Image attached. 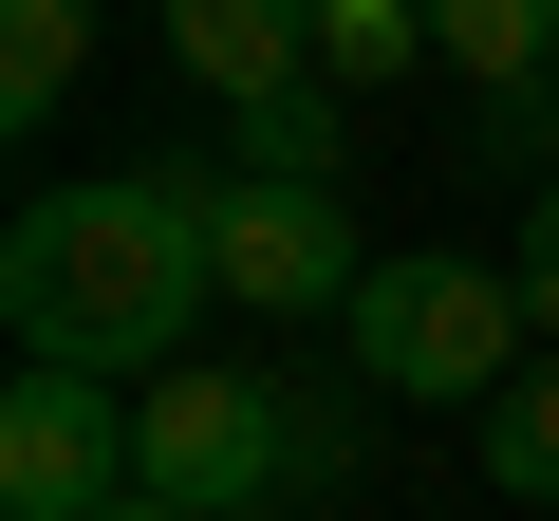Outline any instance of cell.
Returning a JSON list of instances; mask_svg holds the SVG:
<instances>
[{"instance_id":"cell-1","label":"cell","mask_w":559,"mask_h":521,"mask_svg":"<svg viewBox=\"0 0 559 521\" xmlns=\"http://www.w3.org/2000/svg\"><path fill=\"white\" fill-rule=\"evenodd\" d=\"M205 299H224L205 168H94V186H38L20 223H0V317H20L38 373L150 391V373H187V317Z\"/></svg>"},{"instance_id":"cell-2","label":"cell","mask_w":559,"mask_h":521,"mask_svg":"<svg viewBox=\"0 0 559 521\" xmlns=\"http://www.w3.org/2000/svg\"><path fill=\"white\" fill-rule=\"evenodd\" d=\"M355 410L373 391H280V373H150L131 391V484L150 502H187V521H261V502H318V484H355L373 447H355Z\"/></svg>"},{"instance_id":"cell-3","label":"cell","mask_w":559,"mask_h":521,"mask_svg":"<svg viewBox=\"0 0 559 521\" xmlns=\"http://www.w3.org/2000/svg\"><path fill=\"white\" fill-rule=\"evenodd\" d=\"M355 391L373 410H448V391H522V280L503 260H448V242H392L373 280H355Z\"/></svg>"},{"instance_id":"cell-4","label":"cell","mask_w":559,"mask_h":521,"mask_svg":"<svg viewBox=\"0 0 559 521\" xmlns=\"http://www.w3.org/2000/svg\"><path fill=\"white\" fill-rule=\"evenodd\" d=\"M205 260H224V299H242L261 336L355 317V280H373L355 205H336V186H261V168H205Z\"/></svg>"},{"instance_id":"cell-5","label":"cell","mask_w":559,"mask_h":521,"mask_svg":"<svg viewBox=\"0 0 559 521\" xmlns=\"http://www.w3.org/2000/svg\"><path fill=\"white\" fill-rule=\"evenodd\" d=\"M112 502H131V410L94 373L20 354V391H0V521H112Z\"/></svg>"},{"instance_id":"cell-6","label":"cell","mask_w":559,"mask_h":521,"mask_svg":"<svg viewBox=\"0 0 559 521\" xmlns=\"http://www.w3.org/2000/svg\"><path fill=\"white\" fill-rule=\"evenodd\" d=\"M168 57H187L224 112H261V94L318 75V0H168Z\"/></svg>"},{"instance_id":"cell-7","label":"cell","mask_w":559,"mask_h":521,"mask_svg":"<svg viewBox=\"0 0 559 521\" xmlns=\"http://www.w3.org/2000/svg\"><path fill=\"white\" fill-rule=\"evenodd\" d=\"M94 75V0H0V131H57Z\"/></svg>"},{"instance_id":"cell-8","label":"cell","mask_w":559,"mask_h":521,"mask_svg":"<svg viewBox=\"0 0 559 521\" xmlns=\"http://www.w3.org/2000/svg\"><path fill=\"white\" fill-rule=\"evenodd\" d=\"M429 57L466 94H540L559 75V0H429Z\"/></svg>"},{"instance_id":"cell-9","label":"cell","mask_w":559,"mask_h":521,"mask_svg":"<svg viewBox=\"0 0 559 521\" xmlns=\"http://www.w3.org/2000/svg\"><path fill=\"white\" fill-rule=\"evenodd\" d=\"M224 168H261V186H336V168H355V131H336V94L299 75V94H261V112L224 131Z\"/></svg>"},{"instance_id":"cell-10","label":"cell","mask_w":559,"mask_h":521,"mask_svg":"<svg viewBox=\"0 0 559 521\" xmlns=\"http://www.w3.org/2000/svg\"><path fill=\"white\" fill-rule=\"evenodd\" d=\"M429 57V0H318V94H392Z\"/></svg>"},{"instance_id":"cell-11","label":"cell","mask_w":559,"mask_h":521,"mask_svg":"<svg viewBox=\"0 0 559 521\" xmlns=\"http://www.w3.org/2000/svg\"><path fill=\"white\" fill-rule=\"evenodd\" d=\"M485 484H503V502H540V521H559V354H540V373H522V391H485Z\"/></svg>"},{"instance_id":"cell-12","label":"cell","mask_w":559,"mask_h":521,"mask_svg":"<svg viewBox=\"0 0 559 521\" xmlns=\"http://www.w3.org/2000/svg\"><path fill=\"white\" fill-rule=\"evenodd\" d=\"M503 280H522V317L559 336V186H522V260H503Z\"/></svg>"},{"instance_id":"cell-13","label":"cell","mask_w":559,"mask_h":521,"mask_svg":"<svg viewBox=\"0 0 559 521\" xmlns=\"http://www.w3.org/2000/svg\"><path fill=\"white\" fill-rule=\"evenodd\" d=\"M112 521H187V502H150V484H131V502H112Z\"/></svg>"},{"instance_id":"cell-14","label":"cell","mask_w":559,"mask_h":521,"mask_svg":"<svg viewBox=\"0 0 559 521\" xmlns=\"http://www.w3.org/2000/svg\"><path fill=\"white\" fill-rule=\"evenodd\" d=\"M540 94H559V75H540Z\"/></svg>"}]
</instances>
